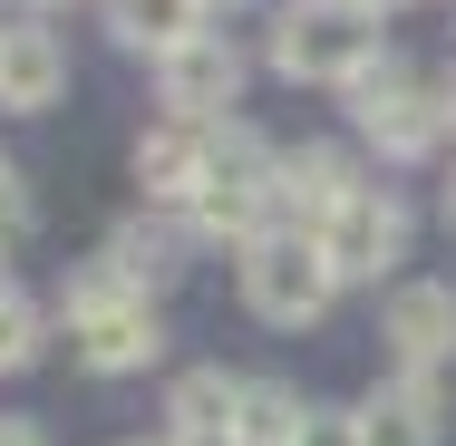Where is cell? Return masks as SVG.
<instances>
[{
  "mask_svg": "<svg viewBox=\"0 0 456 446\" xmlns=\"http://www.w3.org/2000/svg\"><path fill=\"white\" fill-rule=\"evenodd\" d=\"M379 59L388 49H379V20L360 0H291L273 20V69L291 88H360Z\"/></svg>",
  "mask_w": 456,
  "mask_h": 446,
  "instance_id": "obj_1",
  "label": "cell"
},
{
  "mask_svg": "<svg viewBox=\"0 0 456 446\" xmlns=\"http://www.w3.org/2000/svg\"><path fill=\"white\" fill-rule=\"evenodd\" d=\"M184 214H194V233H233V243L273 233V223H281L273 146H263L253 126H214V146H204V184H194Z\"/></svg>",
  "mask_w": 456,
  "mask_h": 446,
  "instance_id": "obj_2",
  "label": "cell"
},
{
  "mask_svg": "<svg viewBox=\"0 0 456 446\" xmlns=\"http://www.w3.org/2000/svg\"><path fill=\"white\" fill-rule=\"evenodd\" d=\"M69 350H78V369H97V378L156 369V350H166L156 301H146V291H126L107 263L78 272V281H69Z\"/></svg>",
  "mask_w": 456,
  "mask_h": 446,
  "instance_id": "obj_3",
  "label": "cell"
},
{
  "mask_svg": "<svg viewBox=\"0 0 456 446\" xmlns=\"http://www.w3.org/2000/svg\"><path fill=\"white\" fill-rule=\"evenodd\" d=\"M330 291H340V272L321 263V243L311 233H253L243 243V301H253V320H273V330H311L321 311H330Z\"/></svg>",
  "mask_w": 456,
  "mask_h": 446,
  "instance_id": "obj_4",
  "label": "cell"
},
{
  "mask_svg": "<svg viewBox=\"0 0 456 446\" xmlns=\"http://www.w3.org/2000/svg\"><path fill=\"white\" fill-rule=\"evenodd\" d=\"M350 117H360V136L379 146V156H428V146L447 136V97L418 88L398 59H379L360 88H350Z\"/></svg>",
  "mask_w": 456,
  "mask_h": 446,
  "instance_id": "obj_5",
  "label": "cell"
},
{
  "mask_svg": "<svg viewBox=\"0 0 456 446\" xmlns=\"http://www.w3.org/2000/svg\"><path fill=\"white\" fill-rule=\"evenodd\" d=\"M311 243H321V263L340 272V281H388V272L408 263V204L379 194V184H360V194L311 233Z\"/></svg>",
  "mask_w": 456,
  "mask_h": 446,
  "instance_id": "obj_6",
  "label": "cell"
},
{
  "mask_svg": "<svg viewBox=\"0 0 456 446\" xmlns=\"http://www.w3.org/2000/svg\"><path fill=\"white\" fill-rule=\"evenodd\" d=\"M379 340H388L398 378H437L456 359V281H398L379 311Z\"/></svg>",
  "mask_w": 456,
  "mask_h": 446,
  "instance_id": "obj_7",
  "label": "cell"
},
{
  "mask_svg": "<svg viewBox=\"0 0 456 446\" xmlns=\"http://www.w3.org/2000/svg\"><path fill=\"white\" fill-rule=\"evenodd\" d=\"M156 97L194 117V126H214L233 97H243V49L224 39V29H204V39H184L175 59H156Z\"/></svg>",
  "mask_w": 456,
  "mask_h": 446,
  "instance_id": "obj_8",
  "label": "cell"
},
{
  "mask_svg": "<svg viewBox=\"0 0 456 446\" xmlns=\"http://www.w3.org/2000/svg\"><path fill=\"white\" fill-rule=\"evenodd\" d=\"M281 175V214H291V233H321L350 194H360V166L340 156V146H291V156H273Z\"/></svg>",
  "mask_w": 456,
  "mask_h": 446,
  "instance_id": "obj_9",
  "label": "cell"
},
{
  "mask_svg": "<svg viewBox=\"0 0 456 446\" xmlns=\"http://www.w3.org/2000/svg\"><path fill=\"white\" fill-rule=\"evenodd\" d=\"M350 427H360V446H437L447 398H437V378H388L379 398L350 408Z\"/></svg>",
  "mask_w": 456,
  "mask_h": 446,
  "instance_id": "obj_10",
  "label": "cell"
},
{
  "mask_svg": "<svg viewBox=\"0 0 456 446\" xmlns=\"http://www.w3.org/2000/svg\"><path fill=\"white\" fill-rule=\"evenodd\" d=\"M204 146H214V126H194V117L146 126V136H136V184H146V204H194V184H204Z\"/></svg>",
  "mask_w": 456,
  "mask_h": 446,
  "instance_id": "obj_11",
  "label": "cell"
},
{
  "mask_svg": "<svg viewBox=\"0 0 456 446\" xmlns=\"http://www.w3.org/2000/svg\"><path fill=\"white\" fill-rule=\"evenodd\" d=\"M233 408H243V378L184 369L166 388V446H233Z\"/></svg>",
  "mask_w": 456,
  "mask_h": 446,
  "instance_id": "obj_12",
  "label": "cell"
},
{
  "mask_svg": "<svg viewBox=\"0 0 456 446\" xmlns=\"http://www.w3.org/2000/svg\"><path fill=\"white\" fill-rule=\"evenodd\" d=\"M59 88H69V49L49 29H0V107L39 117V107H59Z\"/></svg>",
  "mask_w": 456,
  "mask_h": 446,
  "instance_id": "obj_13",
  "label": "cell"
},
{
  "mask_svg": "<svg viewBox=\"0 0 456 446\" xmlns=\"http://www.w3.org/2000/svg\"><path fill=\"white\" fill-rule=\"evenodd\" d=\"M204 20H214L204 0H107V29L146 59H175L184 39H204Z\"/></svg>",
  "mask_w": 456,
  "mask_h": 446,
  "instance_id": "obj_14",
  "label": "cell"
},
{
  "mask_svg": "<svg viewBox=\"0 0 456 446\" xmlns=\"http://www.w3.org/2000/svg\"><path fill=\"white\" fill-rule=\"evenodd\" d=\"M311 408L281 388V378H243V408H233V446H301Z\"/></svg>",
  "mask_w": 456,
  "mask_h": 446,
  "instance_id": "obj_15",
  "label": "cell"
},
{
  "mask_svg": "<svg viewBox=\"0 0 456 446\" xmlns=\"http://www.w3.org/2000/svg\"><path fill=\"white\" fill-rule=\"evenodd\" d=\"M107 272H117L126 291H156V281H175V233H166V223H126V233L107 243Z\"/></svg>",
  "mask_w": 456,
  "mask_h": 446,
  "instance_id": "obj_16",
  "label": "cell"
},
{
  "mask_svg": "<svg viewBox=\"0 0 456 446\" xmlns=\"http://www.w3.org/2000/svg\"><path fill=\"white\" fill-rule=\"evenodd\" d=\"M39 340H49V320H39V301H0V378H20L29 359H39Z\"/></svg>",
  "mask_w": 456,
  "mask_h": 446,
  "instance_id": "obj_17",
  "label": "cell"
},
{
  "mask_svg": "<svg viewBox=\"0 0 456 446\" xmlns=\"http://www.w3.org/2000/svg\"><path fill=\"white\" fill-rule=\"evenodd\" d=\"M29 233V184H20V166L0 156V243H20Z\"/></svg>",
  "mask_w": 456,
  "mask_h": 446,
  "instance_id": "obj_18",
  "label": "cell"
},
{
  "mask_svg": "<svg viewBox=\"0 0 456 446\" xmlns=\"http://www.w3.org/2000/svg\"><path fill=\"white\" fill-rule=\"evenodd\" d=\"M301 446H360V427H350V418H330V408H311V427H301Z\"/></svg>",
  "mask_w": 456,
  "mask_h": 446,
  "instance_id": "obj_19",
  "label": "cell"
},
{
  "mask_svg": "<svg viewBox=\"0 0 456 446\" xmlns=\"http://www.w3.org/2000/svg\"><path fill=\"white\" fill-rule=\"evenodd\" d=\"M0 446H49V437H39L29 418H0Z\"/></svg>",
  "mask_w": 456,
  "mask_h": 446,
  "instance_id": "obj_20",
  "label": "cell"
},
{
  "mask_svg": "<svg viewBox=\"0 0 456 446\" xmlns=\"http://www.w3.org/2000/svg\"><path fill=\"white\" fill-rule=\"evenodd\" d=\"M437 97H447V126H456V69H447V88H437Z\"/></svg>",
  "mask_w": 456,
  "mask_h": 446,
  "instance_id": "obj_21",
  "label": "cell"
},
{
  "mask_svg": "<svg viewBox=\"0 0 456 446\" xmlns=\"http://www.w3.org/2000/svg\"><path fill=\"white\" fill-rule=\"evenodd\" d=\"M360 10H369V20H379V10H408V0H360Z\"/></svg>",
  "mask_w": 456,
  "mask_h": 446,
  "instance_id": "obj_22",
  "label": "cell"
},
{
  "mask_svg": "<svg viewBox=\"0 0 456 446\" xmlns=\"http://www.w3.org/2000/svg\"><path fill=\"white\" fill-rule=\"evenodd\" d=\"M447 223H456V175H447Z\"/></svg>",
  "mask_w": 456,
  "mask_h": 446,
  "instance_id": "obj_23",
  "label": "cell"
},
{
  "mask_svg": "<svg viewBox=\"0 0 456 446\" xmlns=\"http://www.w3.org/2000/svg\"><path fill=\"white\" fill-rule=\"evenodd\" d=\"M0 301H10V263H0Z\"/></svg>",
  "mask_w": 456,
  "mask_h": 446,
  "instance_id": "obj_24",
  "label": "cell"
},
{
  "mask_svg": "<svg viewBox=\"0 0 456 446\" xmlns=\"http://www.w3.org/2000/svg\"><path fill=\"white\" fill-rule=\"evenodd\" d=\"M204 10H233V0H204Z\"/></svg>",
  "mask_w": 456,
  "mask_h": 446,
  "instance_id": "obj_25",
  "label": "cell"
},
{
  "mask_svg": "<svg viewBox=\"0 0 456 446\" xmlns=\"http://www.w3.org/2000/svg\"><path fill=\"white\" fill-rule=\"evenodd\" d=\"M29 10H49V0H29Z\"/></svg>",
  "mask_w": 456,
  "mask_h": 446,
  "instance_id": "obj_26",
  "label": "cell"
}]
</instances>
